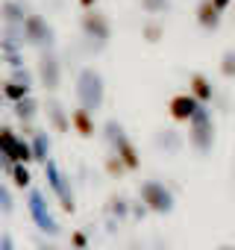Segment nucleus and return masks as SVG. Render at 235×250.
Returning <instances> with one entry per match:
<instances>
[{"label": "nucleus", "mask_w": 235, "mask_h": 250, "mask_svg": "<svg viewBox=\"0 0 235 250\" xmlns=\"http://www.w3.org/2000/svg\"><path fill=\"white\" fill-rule=\"evenodd\" d=\"M212 3H215V9H217V12H223V9L232 3V0H212Z\"/></svg>", "instance_id": "nucleus-29"}, {"label": "nucleus", "mask_w": 235, "mask_h": 250, "mask_svg": "<svg viewBox=\"0 0 235 250\" xmlns=\"http://www.w3.org/2000/svg\"><path fill=\"white\" fill-rule=\"evenodd\" d=\"M39 80H41V85L47 91H56L59 83H62V65H59V59L50 50H44L41 59H39Z\"/></svg>", "instance_id": "nucleus-10"}, {"label": "nucleus", "mask_w": 235, "mask_h": 250, "mask_svg": "<svg viewBox=\"0 0 235 250\" xmlns=\"http://www.w3.org/2000/svg\"><path fill=\"white\" fill-rule=\"evenodd\" d=\"M138 197H141V203L147 206V212H156V215H168V212H174V194H171V188L165 186V183H159V180H144L141 186H138Z\"/></svg>", "instance_id": "nucleus-5"}, {"label": "nucleus", "mask_w": 235, "mask_h": 250, "mask_svg": "<svg viewBox=\"0 0 235 250\" xmlns=\"http://www.w3.org/2000/svg\"><path fill=\"white\" fill-rule=\"evenodd\" d=\"M0 209H3L6 215H9V212L15 209V200H12V194H9V191H6L3 186H0Z\"/></svg>", "instance_id": "nucleus-24"}, {"label": "nucleus", "mask_w": 235, "mask_h": 250, "mask_svg": "<svg viewBox=\"0 0 235 250\" xmlns=\"http://www.w3.org/2000/svg\"><path fill=\"white\" fill-rule=\"evenodd\" d=\"M109 215H115V218H130V203H127V197H121V194H115V197H109Z\"/></svg>", "instance_id": "nucleus-20"}, {"label": "nucleus", "mask_w": 235, "mask_h": 250, "mask_svg": "<svg viewBox=\"0 0 235 250\" xmlns=\"http://www.w3.org/2000/svg\"><path fill=\"white\" fill-rule=\"evenodd\" d=\"M71 127H74V130H77V136H82V139H91V136H94V130H97V127H94L91 112H88V109H82V106L71 112Z\"/></svg>", "instance_id": "nucleus-11"}, {"label": "nucleus", "mask_w": 235, "mask_h": 250, "mask_svg": "<svg viewBox=\"0 0 235 250\" xmlns=\"http://www.w3.org/2000/svg\"><path fill=\"white\" fill-rule=\"evenodd\" d=\"M47 118H50V124H53L56 133H68L71 130V118L65 115V109H62L59 100H50L47 103Z\"/></svg>", "instance_id": "nucleus-15"}, {"label": "nucleus", "mask_w": 235, "mask_h": 250, "mask_svg": "<svg viewBox=\"0 0 235 250\" xmlns=\"http://www.w3.org/2000/svg\"><path fill=\"white\" fill-rule=\"evenodd\" d=\"M144 39H147V42H159V39H162V27H159V24H147V27H144Z\"/></svg>", "instance_id": "nucleus-25"}, {"label": "nucleus", "mask_w": 235, "mask_h": 250, "mask_svg": "<svg viewBox=\"0 0 235 250\" xmlns=\"http://www.w3.org/2000/svg\"><path fill=\"white\" fill-rule=\"evenodd\" d=\"M103 139L112 145L115 156L127 165V171H138V168H141V156H138L136 145L130 142V136L124 133V127H121L118 121H106V124H103Z\"/></svg>", "instance_id": "nucleus-2"}, {"label": "nucleus", "mask_w": 235, "mask_h": 250, "mask_svg": "<svg viewBox=\"0 0 235 250\" xmlns=\"http://www.w3.org/2000/svg\"><path fill=\"white\" fill-rule=\"evenodd\" d=\"M220 71H223L226 77H235V53H229V56L223 59V65H220Z\"/></svg>", "instance_id": "nucleus-26"}, {"label": "nucleus", "mask_w": 235, "mask_h": 250, "mask_svg": "<svg viewBox=\"0 0 235 250\" xmlns=\"http://www.w3.org/2000/svg\"><path fill=\"white\" fill-rule=\"evenodd\" d=\"M188 124H191V130H188V145H191L197 153H209L212 145H215V121H212L209 109L200 106Z\"/></svg>", "instance_id": "nucleus-4"}, {"label": "nucleus", "mask_w": 235, "mask_h": 250, "mask_svg": "<svg viewBox=\"0 0 235 250\" xmlns=\"http://www.w3.org/2000/svg\"><path fill=\"white\" fill-rule=\"evenodd\" d=\"M71 247H74V250H88V235H85L82 229H74V232H71Z\"/></svg>", "instance_id": "nucleus-23"}, {"label": "nucleus", "mask_w": 235, "mask_h": 250, "mask_svg": "<svg viewBox=\"0 0 235 250\" xmlns=\"http://www.w3.org/2000/svg\"><path fill=\"white\" fill-rule=\"evenodd\" d=\"M9 177H12V186H15V188H30V183H33L30 165H24V162H15L12 171H9Z\"/></svg>", "instance_id": "nucleus-19"}, {"label": "nucleus", "mask_w": 235, "mask_h": 250, "mask_svg": "<svg viewBox=\"0 0 235 250\" xmlns=\"http://www.w3.org/2000/svg\"><path fill=\"white\" fill-rule=\"evenodd\" d=\"M36 112H39V100L36 97H24V100L15 103V115H18L21 124H30L36 118Z\"/></svg>", "instance_id": "nucleus-18"}, {"label": "nucleus", "mask_w": 235, "mask_h": 250, "mask_svg": "<svg viewBox=\"0 0 235 250\" xmlns=\"http://www.w3.org/2000/svg\"><path fill=\"white\" fill-rule=\"evenodd\" d=\"M232 180H235V168H232Z\"/></svg>", "instance_id": "nucleus-32"}, {"label": "nucleus", "mask_w": 235, "mask_h": 250, "mask_svg": "<svg viewBox=\"0 0 235 250\" xmlns=\"http://www.w3.org/2000/svg\"><path fill=\"white\" fill-rule=\"evenodd\" d=\"M106 174H109V177H112V180H121V177H124V174H127V165H124V162H121V159H118V156H115V153H112V156H109V159H106Z\"/></svg>", "instance_id": "nucleus-22"}, {"label": "nucleus", "mask_w": 235, "mask_h": 250, "mask_svg": "<svg viewBox=\"0 0 235 250\" xmlns=\"http://www.w3.org/2000/svg\"><path fill=\"white\" fill-rule=\"evenodd\" d=\"M103 77L94 71V68H82L79 74H77V83H74V94H77V103L82 106V109H88V112H97L100 106H103V97H106V91H103Z\"/></svg>", "instance_id": "nucleus-1"}, {"label": "nucleus", "mask_w": 235, "mask_h": 250, "mask_svg": "<svg viewBox=\"0 0 235 250\" xmlns=\"http://www.w3.org/2000/svg\"><path fill=\"white\" fill-rule=\"evenodd\" d=\"M21 33H24V42L33 47H50V42H53V30H50L47 18H41V15H27L21 24Z\"/></svg>", "instance_id": "nucleus-8"}, {"label": "nucleus", "mask_w": 235, "mask_h": 250, "mask_svg": "<svg viewBox=\"0 0 235 250\" xmlns=\"http://www.w3.org/2000/svg\"><path fill=\"white\" fill-rule=\"evenodd\" d=\"M188 88H191V94H194V97H197L203 106L215 100V88H212L209 77H203V74H191V80H188Z\"/></svg>", "instance_id": "nucleus-12"}, {"label": "nucleus", "mask_w": 235, "mask_h": 250, "mask_svg": "<svg viewBox=\"0 0 235 250\" xmlns=\"http://www.w3.org/2000/svg\"><path fill=\"white\" fill-rule=\"evenodd\" d=\"M44 174H47V183H50V188H53V197L59 200V206H62V212H74L77 206H74V191H71V183L65 180V174L59 171V165L53 162V159H47L44 162Z\"/></svg>", "instance_id": "nucleus-6"}, {"label": "nucleus", "mask_w": 235, "mask_h": 250, "mask_svg": "<svg viewBox=\"0 0 235 250\" xmlns=\"http://www.w3.org/2000/svg\"><path fill=\"white\" fill-rule=\"evenodd\" d=\"M215 250H235V247H232V244H217Z\"/></svg>", "instance_id": "nucleus-31"}, {"label": "nucleus", "mask_w": 235, "mask_h": 250, "mask_svg": "<svg viewBox=\"0 0 235 250\" xmlns=\"http://www.w3.org/2000/svg\"><path fill=\"white\" fill-rule=\"evenodd\" d=\"M197 24L206 27V30H217V24H220V12L215 9L212 0H200V6H197Z\"/></svg>", "instance_id": "nucleus-14"}, {"label": "nucleus", "mask_w": 235, "mask_h": 250, "mask_svg": "<svg viewBox=\"0 0 235 250\" xmlns=\"http://www.w3.org/2000/svg\"><path fill=\"white\" fill-rule=\"evenodd\" d=\"M39 250H59V247H53V244H47V241H41V244H39Z\"/></svg>", "instance_id": "nucleus-30"}, {"label": "nucleus", "mask_w": 235, "mask_h": 250, "mask_svg": "<svg viewBox=\"0 0 235 250\" xmlns=\"http://www.w3.org/2000/svg\"><path fill=\"white\" fill-rule=\"evenodd\" d=\"M0 15H3V24L6 27H21L24 18H27V12L21 9V3H15V0H6V3L0 6Z\"/></svg>", "instance_id": "nucleus-16"}, {"label": "nucleus", "mask_w": 235, "mask_h": 250, "mask_svg": "<svg viewBox=\"0 0 235 250\" xmlns=\"http://www.w3.org/2000/svg\"><path fill=\"white\" fill-rule=\"evenodd\" d=\"M156 145H159L162 150H171V153H174V150H179L182 139H179V133H174V130L168 133V130H165V133H159V136H156Z\"/></svg>", "instance_id": "nucleus-21"}, {"label": "nucleus", "mask_w": 235, "mask_h": 250, "mask_svg": "<svg viewBox=\"0 0 235 250\" xmlns=\"http://www.w3.org/2000/svg\"><path fill=\"white\" fill-rule=\"evenodd\" d=\"M30 147H33V162H47L50 159V139H47V133H33L30 136Z\"/></svg>", "instance_id": "nucleus-17"}, {"label": "nucleus", "mask_w": 235, "mask_h": 250, "mask_svg": "<svg viewBox=\"0 0 235 250\" xmlns=\"http://www.w3.org/2000/svg\"><path fill=\"white\" fill-rule=\"evenodd\" d=\"M77 6L88 12V9H94V6H97V0H77Z\"/></svg>", "instance_id": "nucleus-28"}, {"label": "nucleus", "mask_w": 235, "mask_h": 250, "mask_svg": "<svg viewBox=\"0 0 235 250\" xmlns=\"http://www.w3.org/2000/svg\"><path fill=\"white\" fill-rule=\"evenodd\" d=\"M0 94H3V100H9V103H18V100H24V97H30V83L27 80H6L3 85H0Z\"/></svg>", "instance_id": "nucleus-13"}, {"label": "nucleus", "mask_w": 235, "mask_h": 250, "mask_svg": "<svg viewBox=\"0 0 235 250\" xmlns=\"http://www.w3.org/2000/svg\"><path fill=\"white\" fill-rule=\"evenodd\" d=\"M27 206H30V221H33L44 235H53V238H56V235L62 232V227H59V221L53 218L50 203H47V197H44V191H41V188H30Z\"/></svg>", "instance_id": "nucleus-3"}, {"label": "nucleus", "mask_w": 235, "mask_h": 250, "mask_svg": "<svg viewBox=\"0 0 235 250\" xmlns=\"http://www.w3.org/2000/svg\"><path fill=\"white\" fill-rule=\"evenodd\" d=\"M200 106H203V103H200L191 91H188V94H174V97L168 100V115H171L174 121H179V124H188Z\"/></svg>", "instance_id": "nucleus-9"}, {"label": "nucleus", "mask_w": 235, "mask_h": 250, "mask_svg": "<svg viewBox=\"0 0 235 250\" xmlns=\"http://www.w3.org/2000/svg\"><path fill=\"white\" fill-rule=\"evenodd\" d=\"M0 250H15V238H12V232H0Z\"/></svg>", "instance_id": "nucleus-27"}, {"label": "nucleus", "mask_w": 235, "mask_h": 250, "mask_svg": "<svg viewBox=\"0 0 235 250\" xmlns=\"http://www.w3.org/2000/svg\"><path fill=\"white\" fill-rule=\"evenodd\" d=\"M79 30L88 42H94V47H103L109 39H112V27H109V18L103 12H94L88 9L82 18H79Z\"/></svg>", "instance_id": "nucleus-7"}]
</instances>
